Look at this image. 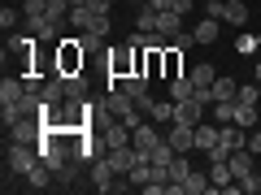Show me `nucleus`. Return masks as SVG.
I'll list each match as a JSON object with an SVG mask.
<instances>
[{
    "instance_id": "28",
    "label": "nucleus",
    "mask_w": 261,
    "mask_h": 195,
    "mask_svg": "<svg viewBox=\"0 0 261 195\" xmlns=\"http://www.w3.org/2000/svg\"><path fill=\"white\" fill-rule=\"evenodd\" d=\"M135 26H140L144 35H152V30H157V9H140L135 13Z\"/></svg>"
},
{
    "instance_id": "21",
    "label": "nucleus",
    "mask_w": 261,
    "mask_h": 195,
    "mask_svg": "<svg viewBox=\"0 0 261 195\" xmlns=\"http://www.w3.org/2000/svg\"><path fill=\"white\" fill-rule=\"evenodd\" d=\"M235 126H244V130H252L257 126V104H235Z\"/></svg>"
},
{
    "instance_id": "27",
    "label": "nucleus",
    "mask_w": 261,
    "mask_h": 195,
    "mask_svg": "<svg viewBox=\"0 0 261 195\" xmlns=\"http://www.w3.org/2000/svg\"><path fill=\"white\" fill-rule=\"evenodd\" d=\"M174 156H178V152L170 148V139H166V143H157V148L148 152V160H152V165H170V160H174Z\"/></svg>"
},
{
    "instance_id": "1",
    "label": "nucleus",
    "mask_w": 261,
    "mask_h": 195,
    "mask_svg": "<svg viewBox=\"0 0 261 195\" xmlns=\"http://www.w3.org/2000/svg\"><path fill=\"white\" fill-rule=\"evenodd\" d=\"M39 160V143H9V152H5V178H27L31 165Z\"/></svg>"
},
{
    "instance_id": "35",
    "label": "nucleus",
    "mask_w": 261,
    "mask_h": 195,
    "mask_svg": "<svg viewBox=\"0 0 261 195\" xmlns=\"http://www.w3.org/2000/svg\"><path fill=\"white\" fill-rule=\"evenodd\" d=\"M192 5H196V0H174V13H183V18H187V9H192Z\"/></svg>"
},
{
    "instance_id": "25",
    "label": "nucleus",
    "mask_w": 261,
    "mask_h": 195,
    "mask_svg": "<svg viewBox=\"0 0 261 195\" xmlns=\"http://www.w3.org/2000/svg\"><path fill=\"white\" fill-rule=\"evenodd\" d=\"M235 52H240V56H257L261 52V30H257V35H240V39H235Z\"/></svg>"
},
{
    "instance_id": "14",
    "label": "nucleus",
    "mask_w": 261,
    "mask_h": 195,
    "mask_svg": "<svg viewBox=\"0 0 261 195\" xmlns=\"http://www.w3.org/2000/svg\"><path fill=\"white\" fill-rule=\"evenodd\" d=\"M209 182H214V191H226V186L235 182L231 165H226V160H214V165H209Z\"/></svg>"
},
{
    "instance_id": "6",
    "label": "nucleus",
    "mask_w": 261,
    "mask_h": 195,
    "mask_svg": "<svg viewBox=\"0 0 261 195\" xmlns=\"http://www.w3.org/2000/svg\"><path fill=\"white\" fill-rule=\"evenodd\" d=\"M27 30L31 35H39V44H61V22L57 18H27Z\"/></svg>"
},
{
    "instance_id": "36",
    "label": "nucleus",
    "mask_w": 261,
    "mask_h": 195,
    "mask_svg": "<svg viewBox=\"0 0 261 195\" xmlns=\"http://www.w3.org/2000/svg\"><path fill=\"white\" fill-rule=\"evenodd\" d=\"M252 78H257V83H261V56H257V65H252Z\"/></svg>"
},
{
    "instance_id": "4",
    "label": "nucleus",
    "mask_w": 261,
    "mask_h": 195,
    "mask_svg": "<svg viewBox=\"0 0 261 195\" xmlns=\"http://www.w3.org/2000/svg\"><path fill=\"white\" fill-rule=\"evenodd\" d=\"M44 130H48V121L39 117V113H31V117H22V121H13V126H9V139H18V143H39V139H44Z\"/></svg>"
},
{
    "instance_id": "18",
    "label": "nucleus",
    "mask_w": 261,
    "mask_h": 195,
    "mask_svg": "<svg viewBox=\"0 0 261 195\" xmlns=\"http://www.w3.org/2000/svg\"><path fill=\"white\" fill-rule=\"evenodd\" d=\"M187 174H192V160H187V152H178V156L170 160V182L183 191V178H187Z\"/></svg>"
},
{
    "instance_id": "31",
    "label": "nucleus",
    "mask_w": 261,
    "mask_h": 195,
    "mask_svg": "<svg viewBox=\"0 0 261 195\" xmlns=\"http://www.w3.org/2000/svg\"><path fill=\"white\" fill-rule=\"evenodd\" d=\"M22 18H27V13H18V9H0V26H5V30H13Z\"/></svg>"
},
{
    "instance_id": "8",
    "label": "nucleus",
    "mask_w": 261,
    "mask_h": 195,
    "mask_svg": "<svg viewBox=\"0 0 261 195\" xmlns=\"http://www.w3.org/2000/svg\"><path fill=\"white\" fill-rule=\"evenodd\" d=\"M226 165H231V174H235V182H244V178L252 174V152H248V148H235L231 156H226Z\"/></svg>"
},
{
    "instance_id": "26",
    "label": "nucleus",
    "mask_w": 261,
    "mask_h": 195,
    "mask_svg": "<svg viewBox=\"0 0 261 195\" xmlns=\"http://www.w3.org/2000/svg\"><path fill=\"white\" fill-rule=\"evenodd\" d=\"M235 104H240V100H214V117H218V126L235 121Z\"/></svg>"
},
{
    "instance_id": "22",
    "label": "nucleus",
    "mask_w": 261,
    "mask_h": 195,
    "mask_svg": "<svg viewBox=\"0 0 261 195\" xmlns=\"http://www.w3.org/2000/svg\"><path fill=\"white\" fill-rule=\"evenodd\" d=\"M178 52H183V48H174V44L161 52V70H166V78H178V74H183V70H178Z\"/></svg>"
},
{
    "instance_id": "11",
    "label": "nucleus",
    "mask_w": 261,
    "mask_h": 195,
    "mask_svg": "<svg viewBox=\"0 0 261 195\" xmlns=\"http://www.w3.org/2000/svg\"><path fill=\"white\" fill-rule=\"evenodd\" d=\"M22 95H27V83H22V78H0V104H18Z\"/></svg>"
},
{
    "instance_id": "7",
    "label": "nucleus",
    "mask_w": 261,
    "mask_h": 195,
    "mask_svg": "<svg viewBox=\"0 0 261 195\" xmlns=\"http://www.w3.org/2000/svg\"><path fill=\"white\" fill-rule=\"evenodd\" d=\"M170 148L174 152H196V126H187V121H170Z\"/></svg>"
},
{
    "instance_id": "32",
    "label": "nucleus",
    "mask_w": 261,
    "mask_h": 195,
    "mask_svg": "<svg viewBox=\"0 0 261 195\" xmlns=\"http://www.w3.org/2000/svg\"><path fill=\"white\" fill-rule=\"evenodd\" d=\"M244 148H248V152H252V156H261V130H257V126H252V130H248V143H244Z\"/></svg>"
},
{
    "instance_id": "34",
    "label": "nucleus",
    "mask_w": 261,
    "mask_h": 195,
    "mask_svg": "<svg viewBox=\"0 0 261 195\" xmlns=\"http://www.w3.org/2000/svg\"><path fill=\"white\" fill-rule=\"evenodd\" d=\"M109 5H113V0H87V9H92V13H109Z\"/></svg>"
},
{
    "instance_id": "20",
    "label": "nucleus",
    "mask_w": 261,
    "mask_h": 195,
    "mask_svg": "<svg viewBox=\"0 0 261 195\" xmlns=\"http://www.w3.org/2000/svg\"><path fill=\"white\" fill-rule=\"evenodd\" d=\"M187 78L196 83V91H209V87H214V78H218V70H214V65H196Z\"/></svg>"
},
{
    "instance_id": "33",
    "label": "nucleus",
    "mask_w": 261,
    "mask_h": 195,
    "mask_svg": "<svg viewBox=\"0 0 261 195\" xmlns=\"http://www.w3.org/2000/svg\"><path fill=\"white\" fill-rule=\"evenodd\" d=\"M144 9H157V13H166V9H174V0H148Z\"/></svg>"
},
{
    "instance_id": "12",
    "label": "nucleus",
    "mask_w": 261,
    "mask_h": 195,
    "mask_svg": "<svg viewBox=\"0 0 261 195\" xmlns=\"http://www.w3.org/2000/svg\"><path fill=\"white\" fill-rule=\"evenodd\" d=\"M61 83H65V100H87V78H83V70H79V74H61Z\"/></svg>"
},
{
    "instance_id": "9",
    "label": "nucleus",
    "mask_w": 261,
    "mask_h": 195,
    "mask_svg": "<svg viewBox=\"0 0 261 195\" xmlns=\"http://www.w3.org/2000/svg\"><path fill=\"white\" fill-rule=\"evenodd\" d=\"M157 35H166V39H174V35H183V13H174V9H166V13H157Z\"/></svg>"
},
{
    "instance_id": "23",
    "label": "nucleus",
    "mask_w": 261,
    "mask_h": 195,
    "mask_svg": "<svg viewBox=\"0 0 261 195\" xmlns=\"http://www.w3.org/2000/svg\"><path fill=\"white\" fill-rule=\"evenodd\" d=\"M130 186H140V191H144V186H148L152 182V160H140V165H135V169H130Z\"/></svg>"
},
{
    "instance_id": "15",
    "label": "nucleus",
    "mask_w": 261,
    "mask_h": 195,
    "mask_svg": "<svg viewBox=\"0 0 261 195\" xmlns=\"http://www.w3.org/2000/svg\"><path fill=\"white\" fill-rule=\"evenodd\" d=\"M209 95H214V100H235V95H240V83L218 74V78H214V87H209Z\"/></svg>"
},
{
    "instance_id": "13",
    "label": "nucleus",
    "mask_w": 261,
    "mask_h": 195,
    "mask_svg": "<svg viewBox=\"0 0 261 195\" xmlns=\"http://www.w3.org/2000/svg\"><path fill=\"white\" fill-rule=\"evenodd\" d=\"M218 26H222V18H205V22H196L192 39H196V44H218Z\"/></svg>"
},
{
    "instance_id": "24",
    "label": "nucleus",
    "mask_w": 261,
    "mask_h": 195,
    "mask_svg": "<svg viewBox=\"0 0 261 195\" xmlns=\"http://www.w3.org/2000/svg\"><path fill=\"white\" fill-rule=\"evenodd\" d=\"M148 117L157 121V126H161V121H174V100H152V109H148Z\"/></svg>"
},
{
    "instance_id": "10",
    "label": "nucleus",
    "mask_w": 261,
    "mask_h": 195,
    "mask_svg": "<svg viewBox=\"0 0 261 195\" xmlns=\"http://www.w3.org/2000/svg\"><path fill=\"white\" fill-rule=\"evenodd\" d=\"M53 169H48L44 165V160H35V165H31V174H27V186H31V191H48V186H53Z\"/></svg>"
},
{
    "instance_id": "2",
    "label": "nucleus",
    "mask_w": 261,
    "mask_h": 195,
    "mask_svg": "<svg viewBox=\"0 0 261 195\" xmlns=\"http://www.w3.org/2000/svg\"><path fill=\"white\" fill-rule=\"evenodd\" d=\"M205 5V18H222L226 26H244L248 22V5L244 0H200Z\"/></svg>"
},
{
    "instance_id": "29",
    "label": "nucleus",
    "mask_w": 261,
    "mask_h": 195,
    "mask_svg": "<svg viewBox=\"0 0 261 195\" xmlns=\"http://www.w3.org/2000/svg\"><path fill=\"white\" fill-rule=\"evenodd\" d=\"M235 100H244V104H261V83H244Z\"/></svg>"
},
{
    "instance_id": "19",
    "label": "nucleus",
    "mask_w": 261,
    "mask_h": 195,
    "mask_svg": "<svg viewBox=\"0 0 261 195\" xmlns=\"http://www.w3.org/2000/svg\"><path fill=\"white\" fill-rule=\"evenodd\" d=\"M196 95V83L187 74H178V78H170V100H192Z\"/></svg>"
},
{
    "instance_id": "5",
    "label": "nucleus",
    "mask_w": 261,
    "mask_h": 195,
    "mask_svg": "<svg viewBox=\"0 0 261 195\" xmlns=\"http://www.w3.org/2000/svg\"><path fill=\"white\" fill-rule=\"evenodd\" d=\"M130 143H135V148H140V156L148 160V152L157 148V143H166V135H161V130H157V121L148 117V121H140V126L130 130Z\"/></svg>"
},
{
    "instance_id": "3",
    "label": "nucleus",
    "mask_w": 261,
    "mask_h": 195,
    "mask_svg": "<svg viewBox=\"0 0 261 195\" xmlns=\"http://www.w3.org/2000/svg\"><path fill=\"white\" fill-rule=\"evenodd\" d=\"M83 44L79 39H61V48H57V74H79L83 70Z\"/></svg>"
},
{
    "instance_id": "16",
    "label": "nucleus",
    "mask_w": 261,
    "mask_h": 195,
    "mask_svg": "<svg viewBox=\"0 0 261 195\" xmlns=\"http://www.w3.org/2000/svg\"><path fill=\"white\" fill-rule=\"evenodd\" d=\"M205 191H214V182H209V174H187L183 178V195H205Z\"/></svg>"
},
{
    "instance_id": "17",
    "label": "nucleus",
    "mask_w": 261,
    "mask_h": 195,
    "mask_svg": "<svg viewBox=\"0 0 261 195\" xmlns=\"http://www.w3.org/2000/svg\"><path fill=\"white\" fill-rule=\"evenodd\" d=\"M196 148H200V152H214L218 148V126L200 121V126H196Z\"/></svg>"
},
{
    "instance_id": "30",
    "label": "nucleus",
    "mask_w": 261,
    "mask_h": 195,
    "mask_svg": "<svg viewBox=\"0 0 261 195\" xmlns=\"http://www.w3.org/2000/svg\"><path fill=\"white\" fill-rule=\"evenodd\" d=\"M22 13H27V18H44L48 5H44V0H22Z\"/></svg>"
}]
</instances>
